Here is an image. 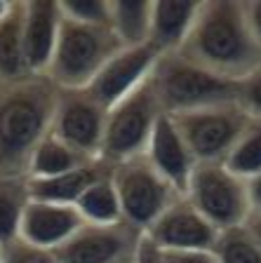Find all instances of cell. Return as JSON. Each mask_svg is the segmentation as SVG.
Segmentation results:
<instances>
[{
  "label": "cell",
  "mask_w": 261,
  "mask_h": 263,
  "mask_svg": "<svg viewBox=\"0 0 261 263\" xmlns=\"http://www.w3.org/2000/svg\"><path fill=\"white\" fill-rule=\"evenodd\" d=\"M111 181L120 202L123 221L146 233V228L158 219L169 204L181 197V193L167 183L151 167L146 155L127 158L111 164Z\"/></svg>",
  "instance_id": "cell-7"
},
{
  "label": "cell",
  "mask_w": 261,
  "mask_h": 263,
  "mask_svg": "<svg viewBox=\"0 0 261 263\" xmlns=\"http://www.w3.org/2000/svg\"><path fill=\"white\" fill-rule=\"evenodd\" d=\"M247 200H250V216L261 219V174L247 179Z\"/></svg>",
  "instance_id": "cell-31"
},
{
  "label": "cell",
  "mask_w": 261,
  "mask_h": 263,
  "mask_svg": "<svg viewBox=\"0 0 261 263\" xmlns=\"http://www.w3.org/2000/svg\"><path fill=\"white\" fill-rule=\"evenodd\" d=\"M144 155H146V160L151 162L153 170L184 195L186 183L190 179V172H193V167L198 162L193 158V153L188 151L186 141L181 139L179 129H177V125L172 122L169 115H163L155 122Z\"/></svg>",
  "instance_id": "cell-14"
},
{
  "label": "cell",
  "mask_w": 261,
  "mask_h": 263,
  "mask_svg": "<svg viewBox=\"0 0 261 263\" xmlns=\"http://www.w3.org/2000/svg\"><path fill=\"white\" fill-rule=\"evenodd\" d=\"M177 52L231 82H240L261 64V47L250 33L242 0H200Z\"/></svg>",
  "instance_id": "cell-1"
},
{
  "label": "cell",
  "mask_w": 261,
  "mask_h": 263,
  "mask_svg": "<svg viewBox=\"0 0 261 263\" xmlns=\"http://www.w3.org/2000/svg\"><path fill=\"white\" fill-rule=\"evenodd\" d=\"M134 252H136V249H134ZM120 263H134V254H132L130 258H125V261H120Z\"/></svg>",
  "instance_id": "cell-33"
},
{
  "label": "cell",
  "mask_w": 261,
  "mask_h": 263,
  "mask_svg": "<svg viewBox=\"0 0 261 263\" xmlns=\"http://www.w3.org/2000/svg\"><path fill=\"white\" fill-rule=\"evenodd\" d=\"M134 263H163V256H160V249L148 240L146 235H142L139 245H136L134 252Z\"/></svg>",
  "instance_id": "cell-30"
},
{
  "label": "cell",
  "mask_w": 261,
  "mask_h": 263,
  "mask_svg": "<svg viewBox=\"0 0 261 263\" xmlns=\"http://www.w3.org/2000/svg\"><path fill=\"white\" fill-rule=\"evenodd\" d=\"M200 0H153L148 45L158 54L177 52L188 35Z\"/></svg>",
  "instance_id": "cell-17"
},
{
  "label": "cell",
  "mask_w": 261,
  "mask_h": 263,
  "mask_svg": "<svg viewBox=\"0 0 261 263\" xmlns=\"http://www.w3.org/2000/svg\"><path fill=\"white\" fill-rule=\"evenodd\" d=\"M196 162H223L242 134L250 113L238 101L169 115Z\"/></svg>",
  "instance_id": "cell-8"
},
{
  "label": "cell",
  "mask_w": 261,
  "mask_h": 263,
  "mask_svg": "<svg viewBox=\"0 0 261 263\" xmlns=\"http://www.w3.org/2000/svg\"><path fill=\"white\" fill-rule=\"evenodd\" d=\"M76 209L85 223H115V221H123V212H120V202L118 195H115L111 174L87 188L78 197Z\"/></svg>",
  "instance_id": "cell-22"
},
{
  "label": "cell",
  "mask_w": 261,
  "mask_h": 263,
  "mask_svg": "<svg viewBox=\"0 0 261 263\" xmlns=\"http://www.w3.org/2000/svg\"><path fill=\"white\" fill-rule=\"evenodd\" d=\"M151 5H153V0H144V3L111 0L109 28L123 47L148 45V33H151Z\"/></svg>",
  "instance_id": "cell-20"
},
{
  "label": "cell",
  "mask_w": 261,
  "mask_h": 263,
  "mask_svg": "<svg viewBox=\"0 0 261 263\" xmlns=\"http://www.w3.org/2000/svg\"><path fill=\"white\" fill-rule=\"evenodd\" d=\"M238 104L250 115L261 118V64L238 82Z\"/></svg>",
  "instance_id": "cell-27"
},
{
  "label": "cell",
  "mask_w": 261,
  "mask_h": 263,
  "mask_svg": "<svg viewBox=\"0 0 261 263\" xmlns=\"http://www.w3.org/2000/svg\"><path fill=\"white\" fill-rule=\"evenodd\" d=\"M80 223L82 219L73 204L31 200L22 216L19 237L45 249H57L80 228Z\"/></svg>",
  "instance_id": "cell-15"
},
{
  "label": "cell",
  "mask_w": 261,
  "mask_h": 263,
  "mask_svg": "<svg viewBox=\"0 0 261 263\" xmlns=\"http://www.w3.org/2000/svg\"><path fill=\"white\" fill-rule=\"evenodd\" d=\"M22 12L24 3L14 0L10 12L0 19V87H7V85L31 78L26 57H24Z\"/></svg>",
  "instance_id": "cell-18"
},
{
  "label": "cell",
  "mask_w": 261,
  "mask_h": 263,
  "mask_svg": "<svg viewBox=\"0 0 261 263\" xmlns=\"http://www.w3.org/2000/svg\"><path fill=\"white\" fill-rule=\"evenodd\" d=\"M151 82L165 115L238 101V82L190 64L179 52L158 57L151 71Z\"/></svg>",
  "instance_id": "cell-4"
},
{
  "label": "cell",
  "mask_w": 261,
  "mask_h": 263,
  "mask_svg": "<svg viewBox=\"0 0 261 263\" xmlns=\"http://www.w3.org/2000/svg\"><path fill=\"white\" fill-rule=\"evenodd\" d=\"M163 263H219L212 249H172L163 252L160 249Z\"/></svg>",
  "instance_id": "cell-28"
},
{
  "label": "cell",
  "mask_w": 261,
  "mask_h": 263,
  "mask_svg": "<svg viewBox=\"0 0 261 263\" xmlns=\"http://www.w3.org/2000/svg\"><path fill=\"white\" fill-rule=\"evenodd\" d=\"M242 7H245V19L252 38L261 47V0H242Z\"/></svg>",
  "instance_id": "cell-29"
},
{
  "label": "cell",
  "mask_w": 261,
  "mask_h": 263,
  "mask_svg": "<svg viewBox=\"0 0 261 263\" xmlns=\"http://www.w3.org/2000/svg\"><path fill=\"white\" fill-rule=\"evenodd\" d=\"M22 40L24 57L31 76H45L55 54L59 33V3L57 0H22Z\"/></svg>",
  "instance_id": "cell-13"
},
{
  "label": "cell",
  "mask_w": 261,
  "mask_h": 263,
  "mask_svg": "<svg viewBox=\"0 0 261 263\" xmlns=\"http://www.w3.org/2000/svg\"><path fill=\"white\" fill-rule=\"evenodd\" d=\"M120 49L123 45L111 28L80 24L61 14L55 54L45 76L59 89H87L106 61Z\"/></svg>",
  "instance_id": "cell-3"
},
{
  "label": "cell",
  "mask_w": 261,
  "mask_h": 263,
  "mask_svg": "<svg viewBox=\"0 0 261 263\" xmlns=\"http://www.w3.org/2000/svg\"><path fill=\"white\" fill-rule=\"evenodd\" d=\"M142 230L127 221L85 223L55 252L61 263H120L134 254Z\"/></svg>",
  "instance_id": "cell-10"
},
{
  "label": "cell",
  "mask_w": 261,
  "mask_h": 263,
  "mask_svg": "<svg viewBox=\"0 0 261 263\" xmlns=\"http://www.w3.org/2000/svg\"><path fill=\"white\" fill-rule=\"evenodd\" d=\"M106 113L109 108L97 101L90 89H59L52 134H57L61 141L87 158H99L106 129Z\"/></svg>",
  "instance_id": "cell-9"
},
{
  "label": "cell",
  "mask_w": 261,
  "mask_h": 263,
  "mask_svg": "<svg viewBox=\"0 0 261 263\" xmlns=\"http://www.w3.org/2000/svg\"><path fill=\"white\" fill-rule=\"evenodd\" d=\"M158 52L151 45H139V47H123L115 52L106 66L97 73L92 82H90V94L97 101H101L106 108L113 106L118 99L130 94L136 89L151 76L153 66L158 61Z\"/></svg>",
  "instance_id": "cell-12"
},
{
  "label": "cell",
  "mask_w": 261,
  "mask_h": 263,
  "mask_svg": "<svg viewBox=\"0 0 261 263\" xmlns=\"http://www.w3.org/2000/svg\"><path fill=\"white\" fill-rule=\"evenodd\" d=\"M163 115L165 113L160 108V101L155 97L151 76H148L136 89H132L113 106H109L99 158L106 160L109 164H115L127 158L144 155L153 127Z\"/></svg>",
  "instance_id": "cell-5"
},
{
  "label": "cell",
  "mask_w": 261,
  "mask_h": 263,
  "mask_svg": "<svg viewBox=\"0 0 261 263\" xmlns=\"http://www.w3.org/2000/svg\"><path fill=\"white\" fill-rule=\"evenodd\" d=\"M59 12L80 24L109 28L111 22V0H57Z\"/></svg>",
  "instance_id": "cell-25"
},
{
  "label": "cell",
  "mask_w": 261,
  "mask_h": 263,
  "mask_svg": "<svg viewBox=\"0 0 261 263\" xmlns=\"http://www.w3.org/2000/svg\"><path fill=\"white\" fill-rule=\"evenodd\" d=\"M0 263H3V258H0Z\"/></svg>",
  "instance_id": "cell-34"
},
{
  "label": "cell",
  "mask_w": 261,
  "mask_h": 263,
  "mask_svg": "<svg viewBox=\"0 0 261 263\" xmlns=\"http://www.w3.org/2000/svg\"><path fill=\"white\" fill-rule=\"evenodd\" d=\"M212 254L219 263H261V245L247 223L219 230Z\"/></svg>",
  "instance_id": "cell-24"
},
{
  "label": "cell",
  "mask_w": 261,
  "mask_h": 263,
  "mask_svg": "<svg viewBox=\"0 0 261 263\" xmlns=\"http://www.w3.org/2000/svg\"><path fill=\"white\" fill-rule=\"evenodd\" d=\"M223 164L245 181L261 174V118L250 115L242 134L223 158Z\"/></svg>",
  "instance_id": "cell-23"
},
{
  "label": "cell",
  "mask_w": 261,
  "mask_h": 263,
  "mask_svg": "<svg viewBox=\"0 0 261 263\" xmlns=\"http://www.w3.org/2000/svg\"><path fill=\"white\" fill-rule=\"evenodd\" d=\"M184 197L217 230L242 226L250 219L247 181L223 162H198L190 172Z\"/></svg>",
  "instance_id": "cell-6"
},
{
  "label": "cell",
  "mask_w": 261,
  "mask_h": 263,
  "mask_svg": "<svg viewBox=\"0 0 261 263\" xmlns=\"http://www.w3.org/2000/svg\"><path fill=\"white\" fill-rule=\"evenodd\" d=\"M144 235L163 252L212 249L219 230L181 195L148 226Z\"/></svg>",
  "instance_id": "cell-11"
},
{
  "label": "cell",
  "mask_w": 261,
  "mask_h": 263,
  "mask_svg": "<svg viewBox=\"0 0 261 263\" xmlns=\"http://www.w3.org/2000/svg\"><path fill=\"white\" fill-rule=\"evenodd\" d=\"M0 258L3 263H61L55 249L31 245L22 237H14L7 245H0Z\"/></svg>",
  "instance_id": "cell-26"
},
{
  "label": "cell",
  "mask_w": 261,
  "mask_h": 263,
  "mask_svg": "<svg viewBox=\"0 0 261 263\" xmlns=\"http://www.w3.org/2000/svg\"><path fill=\"white\" fill-rule=\"evenodd\" d=\"M111 174V164L106 160L97 158L80 164L71 172H64L59 176L49 179H28L31 188V200H43V202H57V204H73L76 207L78 197L87 188L97 183L99 179Z\"/></svg>",
  "instance_id": "cell-16"
},
{
  "label": "cell",
  "mask_w": 261,
  "mask_h": 263,
  "mask_svg": "<svg viewBox=\"0 0 261 263\" xmlns=\"http://www.w3.org/2000/svg\"><path fill=\"white\" fill-rule=\"evenodd\" d=\"M31 202L28 176L0 174V245L19 237L22 216Z\"/></svg>",
  "instance_id": "cell-21"
},
{
  "label": "cell",
  "mask_w": 261,
  "mask_h": 263,
  "mask_svg": "<svg viewBox=\"0 0 261 263\" xmlns=\"http://www.w3.org/2000/svg\"><path fill=\"white\" fill-rule=\"evenodd\" d=\"M97 158H87L66 141H61L57 134L49 132L47 137L36 146L28 162V179H49V176H59L64 172H71L80 164L90 162Z\"/></svg>",
  "instance_id": "cell-19"
},
{
  "label": "cell",
  "mask_w": 261,
  "mask_h": 263,
  "mask_svg": "<svg viewBox=\"0 0 261 263\" xmlns=\"http://www.w3.org/2000/svg\"><path fill=\"white\" fill-rule=\"evenodd\" d=\"M57 92L47 76L0 87V174L28 176L33 151L52 132Z\"/></svg>",
  "instance_id": "cell-2"
},
{
  "label": "cell",
  "mask_w": 261,
  "mask_h": 263,
  "mask_svg": "<svg viewBox=\"0 0 261 263\" xmlns=\"http://www.w3.org/2000/svg\"><path fill=\"white\" fill-rule=\"evenodd\" d=\"M247 226H250V230L254 233V237L259 240V245H261V219L259 216H250V219H247Z\"/></svg>",
  "instance_id": "cell-32"
}]
</instances>
